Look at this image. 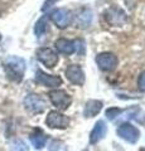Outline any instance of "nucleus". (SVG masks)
Returning a JSON list of instances; mask_svg holds the SVG:
<instances>
[{
  "label": "nucleus",
  "instance_id": "nucleus-3",
  "mask_svg": "<svg viewBox=\"0 0 145 151\" xmlns=\"http://www.w3.org/2000/svg\"><path fill=\"white\" fill-rule=\"evenodd\" d=\"M23 103H24L25 110L30 113H40L47 107V102L44 98H42L39 94H34V93H30L28 96H25Z\"/></svg>",
  "mask_w": 145,
  "mask_h": 151
},
{
  "label": "nucleus",
  "instance_id": "nucleus-13",
  "mask_svg": "<svg viewBox=\"0 0 145 151\" xmlns=\"http://www.w3.org/2000/svg\"><path fill=\"white\" fill-rule=\"evenodd\" d=\"M54 47L59 53L66 54V55H71L76 52V49H74V42L66 39V38H59V39H57L54 43Z\"/></svg>",
  "mask_w": 145,
  "mask_h": 151
},
{
  "label": "nucleus",
  "instance_id": "nucleus-19",
  "mask_svg": "<svg viewBox=\"0 0 145 151\" xmlns=\"http://www.w3.org/2000/svg\"><path fill=\"white\" fill-rule=\"evenodd\" d=\"M12 151H28V146L25 145L24 141L17 140L12 146Z\"/></svg>",
  "mask_w": 145,
  "mask_h": 151
},
{
  "label": "nucleus",
  "instance_id": "nucleus-21",
  "mask_svg": "<svg viewBox=\"0 0 145 151\" xmlns=\"http://www.w3.org/2000/svg\"><path fill=\"white\" fill-rule=\"evenodd\" d=\"M59 1V0H45L44 4H43V6H42V10L45 12L47 9H49L50 6H53L54 4H57Z\"/></svg>",
  "mask_w": 145,
  "mask_h": 151
},
{
  "label": "nucleus",
  "instance_id": "nucleus-10",
  "mask_svg": "<svg viewBox=\"0 0 145 151\" xmlns=\"http://www.w3.org/2000/svg\"><path fill=\"white\" fill-rule=\"evenodd\" d=\"M66 77L71 83L82 86L85 83V72L78 64H71L66 68Z\"/></svg>",
  "mask_w": 145,
  "mask_h": 151
},
{
  "label": "nucleus",
  "instance_id": "nucleus-15",
  "mask_svg": "<svg viewBox=\"0 0 145 151\" xmlns=\"http://www.w3.org/2000/svg\"><path fill=\"white\" fill-rule=\"evenodd\" d=\"M92 23V12L90 9H82L76 17V24L78 28H88Z\"/></svg>",
  "mask_w": 145,
  "mask_h": 151
},
{
  "label": "nucleus",
  "instance_id": "nucleus-2",
  "mask_svg": "<svg viewBox=\"0 0 145 151\" xmlns=\"http://www.w3.org/2000/svg\"><path fill=\"white\" fill-rule=\"evenodd\" d=\"M49 18L59 29H64L72 24L73 22V15L72 12L68 10L66 8H57L52 10V13L49 14Z\"/></svg>",
  "mask_w": 145,
  "mask_h": 151
},
{
  "label": "nucleus",
  "instance_id": "nucleus-12",
  "mask_svg": "<svg viewBox=\"0 0 145 151\" xmlns=\"http://www.w3.org/2000/svg\"><path fill=\"white\" fill-rule=\"evenodd\" d=\"M106 132H107V126H106V124H105V122L102 121V120L97 121L96 125H95V127L92 129L91 134H90V142H91V144H97V142H100V141L105 137Z\"/></svg>",
  "mask_w": 145,
  "mask_h": 151
},
{
  "label": "nucleus",
  "instance_id": "nucleus-9",
  "mask_svg": "<svg viewBox=\"0 0 145 151\" xmlns=\"http://www.w3.org/2000/svg\"><path fill=\"white\" fill-rule=\"evenodd\" d=\"M35 81H37V83H39L44 87H49V88H54V87H58L62 84V78H61L59 76L47 74L42 69H38L35 72Z\"/></svg>",
  "mask_w": 145,
  "mask_h": 151
},
{
  "label": "nucleus",
  "instance_id": "nucleus-6",
  "mask_svg": "<svg viewBox=\"0 0 145 151\" xmlns=\"http://www.w3.org/2000/svg\"><path fill=\"white\" fill-rule=\"evenodd\" d=\"M35 55L37 59L48 68H54L58 63V54L50 48H39Z\"/></svg>",
  "mask_w": 145,
  "mask_h": 151
},
{
  "label": "nucleus",
  "instance_id": "nucleus-22",
  "mask_svg": "<svg viewBox=\"0 0 145 151\" xmlns=\"http://www.w3.org/2000/svg\"><path fill=\"white\" fill-rule=\"evenodd\" d=\"M140 151H145V149H144V147H143V149H140Z\"/></svg>",
  "mask_w": 145,
  "mask_h": 151
},
{
  "label": "nucleus",
  "instance_id": "nucleus-14",
  "mask_svg": "<svg viewBox=\"0 0 145 151\" xmlns=\"http://www.w3.org/2000/svg\"><path fill=\"white\" fill-rule=\"evenodd\" d=\"M102 102L99 100H90L86 102L85 105V110H83V116L85 117H95L97 113H100V111L102 110Z\"/></svg>",
  "mask_w": 145,
  "mask_h": 151
},
{
  "label": "nucleus",
  "instance_id": "nucleus-5",
  "mask_svg": "<svg viewBox=\"0 0 145 151\" xmlns=\"http://www.w3.org/2000/svg\"><path fill=\"white\" fill-rule=\"evenodd\" d=\"M49 100L59 110H67L72 103V97L63 89H54L49 92Z\"/></svg>",
  "mask_w": 145,
  "mask_h": 151
},
{
  "label": "nucleus",
  "instance_id": "nucleus-18",
  "mask_svg": "<svg viewBox=\"0 0 145 151\" xmlns=\"http://www.w3.org/2000/svg\"><path fill=\"white\" fill-rule=\"evenodd\" d=\"M121 113V110L120 108H118V107H110V108H107L106 110V117L109 120H114V119H116L119 115Z\"/></svg>",
  "mask_w": 145,
  "mask_h": 151
},
{
  "label": "nucleus",
  "instance_id": "nucleus-20",
  "mask_svg": "<svg viewBox=\"0 0 145 151\" xmlns=\"http://www.w3.org/2000/svg\"><path fill=\"white\" fill-rule=\"evenodd\" d=\"M138 87L141 92H145V70L140 73L139 78H138Z\"/></svg>",
  "mask_w": 145,
  "mask_h": 151
},
{
  "label": "nucleus",
  "instance_id": "nucleus-1",
  "mask_svg": "<svg viewBox=\"0 0 145 151\" xmlns=\"http://www.w3.org/2000/svg\"><path fill=\"white\" fill-rule=\"evenodd\" d=\"M4 70H5L6 77L13 82L19 83L23 77H24L25 73V60L22 58V57L18 55H10L4 60Z\"/></svg>",
  "mask_w": 145,
  "mask_h": 151
},
{
  "label": "nucleus",
  "instance_id": "nucleus-7",
  "mask_svg": "<svg viewBox=\"0 0 145 151\" xmlns=\"http://www.w3.org/2000/svg\"><path fill=\"white\" fill-rule=\"evenodd\" d=\"M45 125L50 129H66L69 125V119L58 111H50L47 115Z\"/></svg>",
  "mask_w": 145,
  "mask_h": 151
},
{
  "label": "nucleus",
  "instance_id": "nucleus-17",
  "mask_svg": "<svg viewBox=\"0 0 145 151\" xmlns=\"http://www.w3.org/2000/svg\"><path fill=\"white\" fill-rule=\"evenodd\" d=\"M47 29H48V18L47 15H43L37 20L35 25H34V34L37 38H40L42 35L45 34Z\"/></svg>",
  "mask_w": 145,
  "mask_h": 151
},
{
  "label": "nucleus",
  "instance_id": "nucleus-16",
  "mask_svg": "<svg viewBox=\"0 0 145 151\" xmlns=\"http://www.w3.org/2000/svg\"><path fill=\"white\" fill-rule=\"evenodd\" d=\"M30 142L33 144L35 149H42L45 146L47 142V135L40 129H35L30 134Z\"/></svg>",
  "mask_w": 145,
  "mask_h": 151
},
{
  "label": "nucleus",
  "instance_id": "nucleus-8",
  "mask_svg": "<svg viewBox=\"0 0 145 151\" xmlns=\"http://www.w3.org/2000/svg\"><path fill=\"white\" fill-rule=\"evenodd\" d=\"M118 135L121 139L128 141V142L135 144V142H138V140L140 137V131L135 126H133L131 124L125 122V124H123L118 129Z\"/></svg>",
  "mask_w": 145,
  "mask_h": 151
},
{
  "label": "nucleus",
  "instance_id": "nucleus-11",
  "mask_svg": "<svg viewBox=\"0 0 145 151\" xmlns=\"http://www.w3.org/2000/svg\"><path fill=\"white\" fill-rule=\"evenodd\" d=\"M105 18L112 25H120V24H123V23H125L126 19H128L126 13L123 10V9H120L118 6L110 8L109 10L105 13Z\"/></svg>",
  "mask_w": 145,
  "mask_h": 151
},
{
  "label": "nucleus",
  "instance_id": "nucleus-4",
  "mask_svg": "<svg viewBox=\"0 0 145 151\" xmlns=\"http://www.w3.org/2000/svg\"><path fill=\"white\" fill-rule=\"evenodd\" d=\"M95 60L97 65H99V68L105 70V72H112L114 69H116L119 64L118 57L114 53H111V52H104V53L97 54Z\"/></svg>",
  "mask_w": 145,
  "mask_h": 151
},
{
  "label": "nucleus",
  "instance_id": "nucleus-23",
  "mask_svg": "<svg viewBox=\"0 0 145 151\" xmlns=\"http://www.w3.org/2000/svg\"><path fill=\"white\" fill-rule=\"evenodd\" d=\"M0 42H1V34H0Z\"/></svg>",
  "mask_w": 145,
  "mask_h": 151
}]
</instances>
